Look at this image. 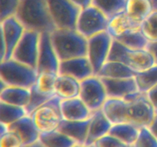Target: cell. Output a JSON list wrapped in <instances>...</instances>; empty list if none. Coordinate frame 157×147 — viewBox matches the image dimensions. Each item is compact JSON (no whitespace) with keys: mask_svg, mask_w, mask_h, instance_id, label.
Segmentation results:
<instances>
[{"mask_svg":"<svg viewBox=\"0 0 157 147\" xmlns=\"http://www.w3.org/2000/svg\"><path fill=\"white\" fill-rule=\"evenodd\" d=\"M15 17L27 30L42 34L56 29L46 0H21Z\"/></svg>","mask_w":157,"mask_h":147,"instance_id":"cell-1","label":"cell"},{"mask_svg":"<svg viewBox=\"0 0 157 147\" xmlns=\"http://www.w3.org/2000/svg\"><path fill=\"white\" fill-rule=\"evenodd\" d=\"M51 39L60 61L79 57H87V39L76 29L56 28Z\"/></svg>","mask_w":157,"mask_h":147,"instance_id":"cell-2","label":"cell"},{"mask_svg":"<svg viewBox=\"0 0 157 147\" xmlns=\"http://www.w3.org/2000/svg\"><path fill=\"white\" fill-rule=\"evenodd\" d=\"M124 100L127 101V105L124 123L132 124L140 129L150 126L156 113L147 100L146 93L138 91Z\"/></svg>","mask_w":157,"mask_h":147,"instance_id":"cell-3","label":"cell"},{"mask_svg":"<svg viewBox=\"0 0 157 147\" xmlns=\"http://www.w3.org/2000/svg\"><path fill=\"white\" fill-rule=\"evenodd\" d=\"M38 72L13 58L1 61L0 80L7 86L30 89L36 81Z\"/></svg>","mask_w":157,"mask_h":147,"instance_id":"cell-4","label":"cell"},{"mask_svg":"<svg viewBox=\"0 0 157 147\" xmlns=\"http://www.w3.org/2000/svg\"><path fill=\"white\" fill-rule=\"evenodd\" d=\"M60 98L55 96L30 114L35 127L41 133L56 130L63 119Z\"/></svg>","mask_w":157,"mask_h":147,"instance_id":"cell-5","label":"cell"},{"mask_svg":"<svg viewBox=\"0 0 157 147\" xmlns=\"http://www.w3.org/2000/svg\"><path fill=\"white\" fill-rule=\"evenodd\" d=\"M108 18L93 5L81 9L76 24V30L87 39L106 32Z\"/></svg>","mask_w":157,"mask_h":147,"instance_id":"cell-6","label":"cell"},{"mask_svg":"<svg viewBox=\"0 0 157 147\" xmlns=\"http://www.w3.org/2000/svg\"><path fill=\"white\" fill-rule=\"evenodd\" d=\"M46 2L56 28L76 29L81 9L71 0H46Z\"/></svg>","mask_w":157,"mask_h":147,"instance_id":"cell-7","label":"cell"},{"mask_svg":"<svg viewBox=\"0 0 157 147\" xmlns=\"http://www.w3.org/2000/svg\"><path fill=\"white\" fill-rule=\"evenodd\" d=\"M1 30V61L12 58L14 50L22 37L25 28L15 16L0 21Z\"/></svg>","mask_w":157,"mask_h":147,"instance_id":"cell-8","label":"cell"},{"mask_svg":"<svg viewBox=\"0 0 157 147\" xmlns=\"http://www.w3.org/2000/svg\"><path fill=\"white\" fill-rule=\"evenodd\" d=\"M40 38L41 34L38 32L25 29L19 42L14 50L12 58L36 69Z\"/></svg>","mask_w":157,"mask_h":147,"instance_id":"cell-9","label":"cell"},{"mask_svg":"<svg viewBox=\"0 0 157 147\" xmlns=\"http://www.w3.org/2000/svg\"><path fill=\"white\" fill-rule=\"evenodd\" d=\"M79 97L91 113L101 110L107 96L101 78L94 75L81 81Z\"/></svg>","mask_w":157,"mask_h":147,"instance_id":"cell-10","label":"cell"},{"mask_svg":"<svg viewBox=\"0 0 157 147\" xmlns=\"http://www.w3.org/2000/svg\"><path fill=\"white\" fill-rule=\"evenodd\" d=\"M113 38L107 32H103L87 39V58L97 75L107 61Z\"/></svg>","mask_w":157,"mask_h":147,"instance_id":"cell-11","label":"cell"},{"mask_svg":"<svg viewBox=\"0 0 157 147\" xmlns=\"http://www.w3.org/2000/svg\"><path fill=\"white\" fill-rule=\"evenodd\" d=\"M60 61L51 39V33L41 34L37 72H55L58 74Z\"/></svg>","mask_w":157,"mask_h":147,"instance_id":"cell-12","label":"cell"},{"mask_svg":"<svg viewBox=\"0 0 157 147\" xmlns=\"http://www.w3.org/2000/svg\"><path fill=\"white\" fill-rule=\"evenodd\" d=\"M58 74L71 77L81 82L94 76V73L88 58L79 57L60 61Z\"/></svg>","mask_w":157,"mask_h":147,"instance_id":"cell-13","label":"cell"},{"mask_svg":"<svg viewBox=\"0 0 157 147\" xmlns=\"http://www.w3.org/2000/svg\"><path fill=\"white\" fill-rule=\"evenodd\" d=\"M135 77L127 79L101 78L105 87L107 98L124 99L139 91Z\"/></svg>","mask_w":157,"mask_h":147,"instance_id":"cell-14","label":"cell"},{"mask_svg":"<svg viewBox=\"0 0 157 147\" xmlns=\"http://www.w3.org/2000/svg\"><path fill=\"white\" fill-rule=\"evenodd\" d=\"M122 63L136 74L145 71L156 64L153 56L147 49L133 50L128 47L124 54Z\"/></svg>","mask_w":157,"mask_h":147,"instance_id":"cell-15","label":"cell"},{"mask_svg":"<svg viewBox=\"0 0 157 147\" xmlns=\"http://www.w3.org/2000/svg\"><path fill=\"white\" fill-rule=\"evenodd\" d=\"M61 112L63 119L68 121H82L89 119L92 113L78 97L61 100Z\"/></svg>","mask_w":157,"mask_h":147,"instance_id":"cell-16","label":"cell"},{"mask_svg":"<svg viewBox=\"0 0 157 147\" xmlns=\"http://www.w3.org/2000/svg\"><path fill=\"white\" fill-rule=\"evenodd\" d=\"M112 125L102 110L92 113L85 145H94L97 140L108 134Z\"/></svg>","mask_w":157,"mask_h":147,"instance_id":"cell-17","label":"cell"},{"mask_svg":"<svg viewBox=\"0 0 157 147\" xmlns=\"http://www.w3.org/2000/svg\"><path fill=\"white\" fill-rule=\"evenodd\" d=\"M9 130L16 133L24 146L32 145L39 140L40 133L35 127L30 115L23 116L9 126Z\"/></svg>","mask_w":157,"mask_h":147,"instance_id":"cell-18","label":"cell"},{"mask_svg":"<svg viewBox=\"0 0 157 147\" xmlns=\"http://www.w3.org/2000/svg\"><path fill=\"white\" fill-rule=\"evenodd\" d=\"M90 118L82 121H68L62 119L57 130L73 139L77 144H85L87 138Z\"/></svg>","mask_w":157,"mask_h":147,"instance_id":"cell-19","label":"cell"},{"mask_svg":"<svg viewBox=\"0 0 157 147\" xmlns=\"http://www.w3.org/2000/svg\"><path fill=\"white\" fill-rule=\"evenodd\" d=\"M81 82L78 80L67 76L58 74L55 84V95L61 100L78 97Z\"/></svg>","mask_w":157,"mask_h":147,"instance_id":"cell-20","label":"cell"},{"mask_svg":"<svg viewBox=\"0 0 157 147\" xmlns=\"http://www.w3.org/2000/svg\"><path fill=\"white\" fill-rule=\"evenodd\" d=\"M137 74L125 64L118 61H107L97 76L100 78H108V79H127L133 78Z\"/></svg>","mask_w":157,"mask_h":147,"instance_id":"cell-21","label":"cell"},{"mask_svg":"<svg viewBox=\"0 0 157 147\" xmlns=\"http://www.w3.org/2000/svg\"><path fill=\"white\" fill-rule=\"evenodd\" d=\"M124 11L135 24L140 26L153 9L150 0H127Z\"/></svg>","mask_w":157,"mask_h":147,"instance_id":"cell-22","label":"cell"},{"mask_svg":"<svg viewBox=\"0 0 157 147\" xmlns=\"http://www.w3.org/2000/svg\"><path fill=\"white\" fill-rule=\"evenodd\" d=\"M137 28H140V26L135 24L127 16L125 11H123L109 18L106 32L113 39H116L132 29Z\"/></svg>","mask_w":157,"mask_h":147,"instance_id":"cell-23","label":"cell"},{"mask_svg":"<svg viewBox=\"0 0 157 147\" xmlns=\"http://www.w3.org/2000/svg\"><path fill=\"white\" fill-rule=\"evenodd\" d=\"M31 90L29 88L14 86H7L0 90V102L25 107L30 99Z\"/></svg>","mask_w":157,"mask_h":147,"instance_id":"cell-24","label":"cell"},{"mask_svg":"<svg viewBox=\"0 0 157 147\" xmlns=\"http://www.w3.org/2000/svg\"><path fill=\"white\" fill-rule=\"evenodd\" d=\"M140 128L130 123L113 124L109 134L114 136L129 147L134 145L139 135Z\"/></svg>","mask_w":157,"mask_h":147,"instance_id":"cell-25","label":"cell"},{"mask_svg":"<svg viewBox=\"0 0 157 147\" xmlns=\"http://www.w3.org/2000/svg\"><path fill=\"white\" fill-rule=\"evenodd\" d=\"M38 141L44 147H72L77 144L73 139L58 130L41 133Z\"/></svg>","mask_w":157,"mask_h":147,"instance_id":"cell-26","label":"cell"},{"mask_svg":"<svg viewBox=\"0 0 157 147\" xmlns=\"http://www.w3.org/2000/svg\"><path fill=\"white\" fill-rule=\"evenodd\" d=\"M116 40L128 48L133 50L146 49L149 43L140 28L132 29L120 38H116Z\"/></svg>","mask_w":157,"mask_h":147,"instance_id":"cell-27","label":"cell"},{"mask_svg":"<svg viewBox=\"0 0 157 147\" xmlns=\"http://www.w3.org/2000/svg\"><path fill=\"white\" fill-rule=\"evenodd\" d=\"M58 73L44 71L38 73L36 81L34 85L37 91L45 96H54L55 95V84Z\"/></svg>","mask_w":157,"mask_h":147,"instance_id":"cell-28","label":"cell"},{"mask_svg":"<svg viewBox=\"0 0 157 147\" xmlns=\"http://www.w3.org/2000/svg\"><path fill=\"white\" fill-rule=\"evenodd\" d=\"M26 115L25 107L0 102V123L9 126Z\"/></svg>","mask_w":157,"mask_h":147,"instance_id":"cell-29","label":"cell"},{"mask_svg":"<svg viewBox=\"0 0 157 147\" xmlns=\"http://www.w3.org/2000/svg\"><path fill=\"white\" fill-rule=\"evenodd\" d=\"M127 0H93L92 5L109 18L125 10Z\"/></svg>","mask_w":157,"mask_h":147,"instance_id":"cell-30","label":"cell"},{"mask_svg":"<svg viewBox=\"0 0 157 147\" xmlns=\"http://www.w3.org/2000/svg\"><path fill=\"white\" fill-rule=\"evenodd\" d=\"M139 91L146 93L157 84V64L144 72L136 74L135 77Z\"/></svg>","mask_w":157,"mask_h":147,"instance_id":"cell-31","label":"cell"},{"mask_svg":"<svg viewBox=\"0 0 157 147\" xmlns=\"http://www.w3.org/2000/svg\"><path fill=\"white\" fill-rule=\"evenodd\" d=\"M140 28L149 42L157 41V12H152L141 23Z\"/></svg>","mask_w":157,"mask_h":147,"instance_id":"cell-32","label":"cell"},{"mask_svg":"<svg viewBox=\"0 0 157 147\" xmlns=\"http://www.w3.org/2000/svg\"><path fill=\"white\" fill-rule=\"evenodd\" d=\"M31 94H30V99H29V102L28 105L26 106L25 110L27 112L28 115H30L32 112L35 111L37 108L41 107V105L47 102L48 100L51 99L53 96H48L43 95L40 93L39 92L37 91L35 87H32L30 88Z\"/></svg>","mask_w":157,"mask_h":147,"instance_id":"cell-33","label":"cell"},{"mask_svg":"<svg viewBox=\"0 0 157 147\" xmlns=\"http://www.w3.org/2000/svg\"><path fill=\"white\" fill-rule=\"evenodd\" d=\"M132 147H157V139L148 127L140 129L139 135Z\"/></svg>","mask_w":157,"mask_h":147,"instance_id":"cell-34","label":"cell"},{"mask_svg":"<svg viewBox=\"0 0 157 147\" xmlns=\"http://www.w3.org/2000/svg\"><path fill=\"white\" fill-rule=\"evenodd\" d=\"M21 0H1L0 21L12 16H15Z\"/></svg>","mask_w":157,"mask_h":147,"instance_id":"cell-35","label":"cell"},{"mask_svg":"<svg viewBox=\"0 0 157 147\" xmlns=\"http://www.w3.org/2000/svg\"><path fill=\"white\" fill-rule=\"evenodd\" d=\"M0 147H24L19 136L9 130L0 136Z\"/></svg>","mask_w":157,"mask_h":147,"instance_id":"cell-36","label":"cell"},{"mask_svg":"<svg viewBox=\"0 0 157 147\" xmlns=\"http://www.w3.org/2000/svg\"><path fill=\"white\" fill-rule=\"evenodd\" d=\"M94 145V147H129L109 133L97 140Z\"/></svg>","mask_w":157,"mask_h":147,"instance_id":"cell-37","label":"cell"},{"mask_svg":"<svg viewBox=\"0 0 157 147\" xmlns=\"http://www.w3.org/2000/svg\"><path fill=\"white\" fill-rule=\"evenodd\" d=\"M146 96L153 107L156 114H157V84L153 86L146 93Z\"/></svg>","mask_w":157,"mask_h":147,"instance_id":"cell-38","label":"cell"},{"mask_svg":"<svg viewBox=\"0 0 157 147\" xmlns=\"http://www.w3.org/2000/svg\"><path fill=\"white\" fill-rule=\"evenodd\" d=\"M146 49L151 54L153 59H154L155 64H157V41L149 42Z\"/></svg>","mask_w":157,"mask_h":147,"instance_id":"cell-39","label":"cell"},{"mask_svg":"<svg viewBox=\"0 0 157 147\" xmlns=\"http://www.w3.org/2000/svg\"><path fill=\"white\" fill-rule=\"evenodd\" d=\"M71 1L81 9L91 6L93 2V0H71Z\"/></svg>","mask_w":157,"mask_h":147,"instance_id":"cell-40","label":"cell"},{"mask_svg":"<svg viewBox=\"0 0 157 147\" xmlns=\"http://www.w3.org/2000/svg\"><path fill=\"white\" fill-rule=\"evenodd\" d=\"M148 128L150 130V132L153 133V136L157 139V114H156L153 122L151 123V124H150Z\"/></svg>","mask_w":157,"mask_h":147,"instance_id":"cell-41","label":"cell"},{"mask_svg":"<svg viewBox=\"0 0 157 147\" xmlns=\"http://www.w3.org/2000/svg\"><path fill=\"white\" fill-rule=\"evenodd\" d=\"M9 130V126L7 124H5L3 123H0V136L4 133H6V132H8Z\"/></svg>","mask_w":157,"mask_h":147,"instance_id":"cell-42","label":"cell"},{"mask_svg":"<svg viewBox=\"0 0 157 147\" xmlns=\"http://www.w3.org/2000/svg\"><path fill=\"white\" fill-rule=\"evenodd\" d=\"M153 12H157V0H150Z\"/></svg>","mask_w":157,"mask_h":147,"instance_id":"cell-43","label":"cell"},{"mask_svg":"<svg viewBox=\"0 0 157 147\" xmlns=\"http://www.w3.org/2000/svg\"><path fill=\"white\" fill-rule=\"evenodd\" d=\"M24 147H44V146L39 142V141H38V142H35V143L32 144V145H26V146H24Z\"/></svg>","mask_w":157,"mask_h":147,"instance_id":"cell-44","label":"cell"},{"mask_svg":"<svg viewBox=\"0 0 157 147\" xmlns=\"http://www.w3.org/2000/svg\"><path fill=\"white\" fill-rule=\"evenodd\" d=\"M72 147H94V145H85V144H76Z\"/></svg>","mask_w":157,"mask_h":147,"instance_id":"cell-45","label":"cell"}]
</instances>
